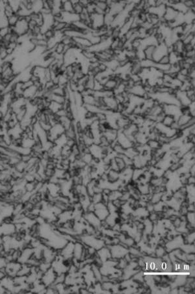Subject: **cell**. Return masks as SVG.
Wrapping results in <instances>:
<instances>
[{
	"mask_svg": "<svg viewBox=\"0 0 195 294\" xmlns=\"http://www.w3.org/2000/svg\"><path fill=\"white\" fill-rule=\"evenodd\" d=\"M12 32L16 34L18 37L25 35L29 31V22L25 18H20L19 20L14 27H11Z\"/></svg>",
	"mask_w": 195,
	"mask_h": 294,
	"instance_id": "6da1fadb",
	"label": "cell"
},
{
	"mask_svg": "<svg viewBox=\"0 0 195 294\" xmlns=\"http://www.w3.org/2000/svg\"><path fill=\"white\" fill-rule=\"evenodd\" d=\"M163 111L165 115L171 116L177 121L182 114V108L181 106L174 104H161Z\"/></svg>",
	"mask_w": 195,
	"mask_h": 294,
	"instance_id": "7a4b0ae2",
	"label": "cell"
},
{
	"mask_svg": "<svg viewBox=\"0 0 195 294\" xmlns=\"http://www.w3.org/2000/svg\"><path fill=\"white\" fill-rule=\"evenodd\" d=\"M64 133L65 129L64 127L59 123H57L52 126L49 132H47V138L49 141L54 143L55 140L60 136L64 134Z\"/></svg>",
	"mask_w": 195,
	"mask_h": 294,
	"instance_id": "3957f363",
	"label": "cell"
},
{
	"mask_svg": "<svg viewBox=\"0 0 195 294\" xmlns=\"http://www.w3.org/2000/svg\"><path fill=\"white\" fill-rule=\"evenodd\" d=\"M90 28L93 31L98 30L104 26V15L94 12L90 15Z\"/></svg>",
	"mask_w": 195,
	"mask_h": 294,
	"instance_id": "277c9868",
	"label": "cell"
},
{
	"mask_svg": "<svg viewBox=\"0 0 195 294\" xmlns=\"http://www.w3.org/2000/svg\"><path fill=\"white\" fill-rule=\"evenodd\" d=\"M168 54V47L163 42L159 43V45L155 46V50L152 57V60L156 63H158L163 56Z\"/></svg>",
	"mask_w": 195,
	"mask_h": 294,
	"instance_id": "5b68a950",
	"label": "cell"
},
{
	"mask_svg": "<svg viewBox=\"0 0 195 294\" xmlns=\"http://www.w3.org/2000/svg\"><path fill=\"white\" fill-rule=\"evenodd\" d=\"M116 142L120 146H122L124 150L132 147L134 146V143L125 135L122 130H118Z\"/></svg>",
	"mask_w": 195,
	"mask_h": 294,
	"instance_id": "8992f818",
	"label": "cell"
},
{
	"mask_svg": "<svg viewBox=\"0 0 195 294\" xmlns=\"http://www.w3.org/2000/svg\"><path fill=\"white\" fill-rule=\"evenodd\" d=\"M60 19L63 22L67 24L71 25L77 21L80 20V15H77L75 12H67L62 11L60 13Z\"/></svg>",
	"mask_w": 195,
	"mask_h": 294,
	"instance_id": "52a82bcc",
	"label": "cell"
},
{
	"mask_svg": "<svg viewBox=\"0 0 195 294\" xmlns=\"http://www.w3.org/2000/svg\"><path fill=\"white\" fill-rule=\"evenodd\" d=\"M129 94L140 96L145 99H148V95L146 93L145 87L142 84H134L131 88L126 90Z\"/></svg>",
	"mask_w": 195,
	"mask_h": 294,
	"instance_id": "ba28073f",
	"label": "cell"
},
{
	"mask_svg": "<svg viewBox=\"0 0 195 294\" xmlns=\"http://www.w3.org/2000/svg\"><path fill=\"white\" fill-rule=\"evenodd\" d=\"M176 98L178 100L181 108L188 107L189 105L191 103V100L188 97L187 93L185 91H181L180 90H176L174 93Z\"/></svg>",
	"mask_w": 195,
	"mask_h": 294,
	"instance_id": "9c48e42d",
	"label": "cell"
},
{
	"mask_svg": "<svg viewBox=\"0 0 195 294\" xmlns=\"http://www.w3.org/2000/svg\"><path fill=\"white\" fill-rule=\"evenodd\" d=\"M159 45V41L156 35H148L146 37L141 39V46L139 48L145 50L146 47L150 46H157Z\"/></svg>",
	"mask_w": 195,
	"mask_h": 294,
	"instance_id": "30bf717a",
	"label": "cell"
},
{
	"mask_svg": "<svg viewBox=\"0 0 195 294\" xmlns=\"http://www.w3.org/2000/svg\"><path fill=\"white\" fill-rule=\"evenodd\" d=\"M166 8L167 5H165V4H161V5L158 6L149 7L148 11H147V13L157 16L159 19H161L163 18L164 13H165Z\"/></svg>",
	"mask_w": 195,
	"mask_h": 294,
	"instance_id": "8fae6325",
	"label": "cell"
},
{
	"mask_svg": "<svg viewBox=\"0 0 195 294\" xmlns=\"http://www.w3.org/2000/svg\"><path fill=\"white\" fill-rule=\"evenodd\" d=\"M103 105L105 106L109 110L116 112L117 107H118L119 103L116 101V100L115 97V96H108V97L103 98Z\"/></svg>",
	"mask_w": 195,
	"mask_h": 294,
	"instance_id": "7c38bea8",
	"label": "cell"
},
{
	"mask_svg": "<svg viewBox=\"0 0 195 294\" xmlns=\"http://www.w3.org/2000/svg\"><path fill=\"white\" fill-rule=\"evenodd\" d=\"M177 14H178V12L176 11L174 8H173L171 6L167 5L163 19L166 23L171 22H173L175 20Z\"/></svg>",
	"mask_w": 195,
	"mask_h": 294,
	"instance_id": "4fadbf2b",
	"label": "cell"
},
{
	"mask_svg": "<svg viewBox=\"0 0 195 294\" xmlns=\"http://www.w3.org/2000/svg\"><path fill=\"white\" fill-rule=\"evenodd\" d=\"M39 88L35 85H33L31 87H28L23 91L22 96L27 100H31L34 97H36L37 92Z\"/></svg>",
	"mask_w": 195,
	"mask_h": 294,
	"instance_id": "5bb4252c",
	"label": "cell"
},
{
	"mask_svg": "<svg viewBox=\"0 0 195 294\" xmlns=\"http://www.w3.org/2000/svg\"><path fill=\"white\" fill-rule=\"evenodd\" d=\"M117 134H118V130L113 129L111 128L107 129L102 133V135L109 141L110 144L116 140Z\"/></svg>",
	"mask_w": 195,
	"mask_h": 294,
	"instance_id": "9a60e30c",
	"label": "cell"
},
{
	"mask_svg": "<svg viewBox=\"0 0 195 294\" xmlns=\"http://www.w3.org/2000/svg\"><path fill=\"white\" fill-rule=\"evenodd\" d=\"M193 117H192L190 114L182 113L179 117L178 119H177V120L176 121L177 124H178V125L180 126V129L181 128V127H183L187 125L189 123V121L191 120Z\"/></svg>",
	"mask_w": 195,
	"mask_h": 294,
	"instance_id": "2e32d148",
	"label": "cell"
},
{
	"mask_svg": "<svg viewBox=\"0 0 195 294\" xmlns=\"http://www.w3.org/2000/svg\"><path fill=\"white\" fill-rule=\"evenodd\" d=\"M103 63L106 66L107 69H109L112 71H115V70L119 67V61L115 59L113 57H112V58H111V59L103 62Z\"/></svg>",
	"mask_w": 195,
	"mask_h": 294,
	"instance_id": "e0dca14e",
	"label": "cell"
},
{
	"mask_svg": "<svg viewBox=\"0 0 195 294\" xmlns=\"http://www.w3.org/2000/svg\"><path fill=\"white\" fill-rule=\"evenodd\" d=\"M47 108H48L52 113L55 114L59 110H60V109L63 108V105L59 104L55 101H52L51 100L49 104L48 107Z\"/></svg>",
	"mask_w": 195,
	"mask_h": 294,
	"instance_id": "ac0fdd59",
	"label": "cell"
},
{
	"mask_svg": "<svg viewBox=\"0 0 195 294\" xmlns=\"http://www.w3.org/2000/svg\"><path fill=\"white\" fill-rule=\"evenodd\" d=\"M67 140H68V138L66 137V135L63 134L55 140L54 144L55 146L62 148L63 146H65V145H67Z\"/></svg>",
	"mask_w": 195,
	"mask_h": 294,
	"instance_id": "d6986e66",
	"label": "cell"
},
{
	"mask_svg": "<svg viewBox=\"0 0 195 294\" xmlns=\"http://www.w3.org/2000/svg\"><path fill=\"white\" fill-rule=\"evenodd\" d=\"M62 2V11L67 12H73V5L70 0Z\"/></svg>",
	"mask_w": 195,
	"mask_h": 294,
	"instance_id": "ffe728a7",
	"label": "cell"
},
{
	"mask_svg": "<svg viewBox=\"0 0 195 294\" xmlns=\"http://www.w3.org/2000/svg\"><path fill=\"white\" fill-rule=\"evenodd\" d=\"M155 48V46H150L145 48L144 50V52L145 54L146 59L152 60V57H153Z\"/></svg>",
	"mask_w": 195,
	"mask_h": 294,
	"instance_id": "44dd1931",
	"label": "cell"
},
{
	"mask_svg": "<svg viewBox=\"0 0 195 294\" xmlns=\"http://www.w3.org/2000/svg\"><path fill=\"white\" fill-rule=\"evenodd\" d=\"M8 5L12 8V9L15 14L20 9L21 2V1H8Z\"/></svg>",
	"mask_w": 195,
	"mask_h": 294,
	"instance_id": "7402d4cb",
	"label": "cell"
},
{
	"mask_svg": "<svg viewBox=\"0 0 195 294\" xmlns=\"http://www.w3.org/2000/svg\"><path fill=\"white\" fill-rule=\"evenodd\" d=\"M93 2L97 7L100 8V9L106 13V11L108 8V5L106 3V0H105V1H103V0H97V1L94 0Z\"/></svg>",
	"mask_w": 195,
	"mask_h": 294,
	"instance_id": "603a6c76",
	"label": "cell"
},
{
	"mask_svg": "<svg viewBox=\"0 0 195 294\" xmlns=\"http://www.w3.org/2000/svg\"><path fill=\"white\" fill-rule=\"evenodd\" d=\"M19 20V16L16 14L12 15L8 18V24L9 27H14Z\"/></svg>",
	"mask_w": 195,
	"mask_h": 294,
	"instance_id": "cb8c5ba5",
	"label": "cell"
},
{
	"mask_svg": "<svg viewBox=\"0 0 195 294\" xmlns=\"http://www.w3.org/2000/svg\"><path fill=\"white\" fill-rule=\"evenodd\" d=\"M174 121H175V119L172 116H168V115H165V116H164V119L162 121V123L165 126L171 127V126L173 124V123H174Z\"/></svg>",
	"mask_w": 195,
	"mask_h": 294,
	"instance_id": "d4e9b609",
	"label": "cell"
},
{
	"mask_svg": "<svg viewBox=\"0 0 195 294\" xmlns=\"http://www.w3.org/2000/svg\"><path fill=\"white\" fill-rule=\"evenodd\" d=\"M147 145L149 146V147L152 149H158L161 146V144L157 140H149L148 142H147Z\"/></svg>",
	"mask_w": 195,
	"mask_h": 294,
	"instance_id": "484cf974",
	"label": "cell"
},
{
	"mask_svg": "<svg viewBox=\"0 0 195 294\" xmlns=\"http://www.w3.org/2000/svg\"><path fill=\"white\" fill-rule=\"evenodd\" d=\"M54 48H55V52L57 54H64V45L62 42L58 43Z\"/></svg>",
	"mask_w": 195,
	"mask_h": 294,
	"instance_id": "4316f807",
	"label": "cell"
},
{
	"mask_svg": "<svg viewBox=\"0 0 195 294\" xmlns=\"http://www.w3.org/2000/svg\"><path fill=\"white\" fill-rule=\"evenodd\" d=\"M84 8L85 7L82 5H81L80 3L79 2L78 3L76 4V5H73V12L76 13L77 15H80L81 14L82 12H83Z\"/></svg>",
	"mask_w": 195,
	"mask_h": 294,
	"instance_id": "83f0119b",
	"label": "cell"
},
{
	"mask_svg": "<svg viewBox=\"0 0 195 294\" xmlns=\"http://www.w3.org/2000/svg\"><path fill=\"white\" fill-rule=\"evenodd\" d=\"M104 90L103 86L99 81L95 80L94 85V87H93V91H102V90Z\"/></svg>",
	"mask_w": 195,
	"mask_h": 294,
	"instance_id": "f1b7e54d",
	"label": "cell"
},
{
	"mask_svg": "<svg viewBox=\"0 0 195 294\" xmlns=\"http://www.w3.org/2000/svg\"><path fill=\"white\" fill-rule=\"evenodd\" d=\"M195 104L194 101L191 102L187 107L190 115L194 117L195 116V104Z\"/></svg>",
	"mask_w": 195,
	"mask_h": 294,
	"instance_id": "f546056e",
	"label": "cell"
},
{
	"mask_svg": "<svg viewBox=\"0 0 195 294\" xmlns=\"http://www.w3.org/2000/svg\"><path fill=\"white\" fill-rule=\"evenodd\" d=\"M185 5L189 9H190L192 7H194V1H191V0H185L183 1Z\"/></svg>",
	"mask_w": 195,
	"mask_h": 294,
	"instance_id": "4dcf8cb0",
	"label": "cell"
},
{
	"mask_svg": "<svg viewBox=\"0 0 195 294\" xmlns=\"http://www.w3.org/2000/svg\"><path fill=\"white\" fill-rule=\"evenodd\" d=\"M194 56H195V50H194V49H193L192 50L186 52L185 54L184 58H194Z\"/></svg>",
	"mask_w": 195,
	"mask_h": 294,
	"instance_id": "1f68e13d",
	"label": "cell"
},
{
	"mask_svg": "<svg viewBox=\"0 0 195 294\" xmlns=\"http://www.w3.org/2000/svg\"><path fill=\"white\" fill-rule=\"evenodd\" d=\"M160 64H163V65H167V64H169V58H168V56L167 55V56H163V58L160 59V61L158 62Z\"/></svg>",
	"mask_w": 195,
	"mask_h": 294,
	"instance_id": "d6a6232c",
	"label": "cell"
},
{
	"mask_svg": "<svg viewBox=\"0 0 195 294\" xmlns=\"http://www.w3.org/2000/svg\"><path fill=\"white\" fill-rule=\"evenodd\" d=\"M179 73L182 74V75L188 76L189 73V70L184 69V68H181L180 70V71H179Z\"/></svg>",
	"mask_w": 195,
	"mask_h": 294,
	"instance_id": "836d02e7",
	"label": "cell"
}]
</instances>
